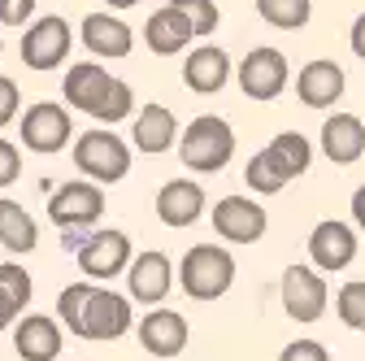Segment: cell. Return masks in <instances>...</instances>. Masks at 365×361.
Wrapping results in <instances>:
<instances>
[{"instance_id":"obj_1","label":"cell","mask_w":365,"mask_h":361,"mask_svg":"<svg viewBox=\"0 0 365 361\" xmlns=\"http://www.w3.org/2000/svg\"><path fill=\"white\" fill-rule=\"evenodd\" d=\"M57 318L91 344H113L130 331L135 313H130V296L109 292V288H91V283H70L57 296Z\"/></svg>"},{"instance_id":"obj_2","label":"cell","mask_w":365,"mask_h":361,"mask_svg":"<svg viewBox=\"0 0 365 361\" xmlns=\"http://www.w3.org/2000/svg\"><path fill=\"white\" fill-rule=\"evenodd\" d=\"M309 166H313V144L304 140L300 131H279L261 153L248 157L244 178H248V188L257 196H279L292 178H300Z\"/></svg>"},{"instance_id":"obj_3","label":"cell","mask_w":365,"mask_h":361,"mask_svg":"<svg viewBox=\"0 0 365 361\" xmlns=\"http://www.w3.org/2000/svg\"><path fill=\"white\" fill-rule=\"evenodd\" d=\"M235 157V131L217 113H200L178 131V161L192 174H217Z\"/></svg>"},{"instance_id":"obj_4","label":"cell","mask_w":365,"mask_h":361,"mask_svg":"<svg viewBox=\"0 0 365 361\" xmlns=\"http://www.w3.org/2000/svg\"><path fill=\"white\" fill-rule=\"evenodd\" d=\"M48 218L53 227L66 235V248H74L83 240V231H91L105 218V192L91 178H70L48 196Z\"/></svg>"},{"instance_id":"obj_5","label":"cell","mask_w":365,"mask_h":361,"mask_svg":"<svg viewBox=\"0 0 365 361\" xmlns=\"http://www.w3.org/2000/svg\"><path fill=\"white\" fill-rule=\"evenodd\" d=\"M178 283L192 300H222L235 283V257L217 244H196L178 261Z\"/></svg>"},{"instance_id":"obj_6","label":"cell","mask_w":365,"mask_h":361,"mask_svg":"<svg viewBox=\"0 0 365 361\" xmlns=\"http://www.w3.org/2000/svg\"><path fill=\"white\" fill-rule=\"evenodd\" d=\"M74 166H78L83 178H91V183H122L130 174V148L109 126L83 131L74 140Z\"/></svg>"},{"instance_id":"obj_7","label":"cell","mask_w":365,"mask_h":361,"mask_svg":"<svg viewBox=\"0 0 365 361\" xmlns=\"http://www.w3.org/2000/svg\"><path fill=\"white\" fill-rule=\"evenodd\" d=\"M70 44H74V31H70L66 18H57V14L35 18L22 31V66L35 70V74H48L70 57Z\"/></svg>"},{"instance_id":"obj_8","label":"cell","mask_w":365,"mask_h":361,"mask_svg":"<svg viewBox=\"0 0 365 361\" xmlns=\"http://www.w3.org/2000/svg\"><path fill=\"white\" fill-rule=\"evenodd\" d=\"M279 296H283V309L292 322H317L331 305V288L322 279V270H313V265H287Z\"/></svg>"},{"instance_id":"obj_9","label":"cell","mask_w":365,"mask_h":361,"mask_svg":"<svg viewBox=\"0 0 365 361\" xmlns=\"http://www.w3.org/2000/svg\"><path fill=\"white\" fill-rule=\"evenodd\" d=\"M130 253H135V244H130V235L126 231H87L78 244H74V261H78V270L87 279H118L122 270H126V261H130Z\"/></svg>"},{"instance_id":"obj_10","label":"cell","mask_w":365,"mask_h":361,"mask_svg":"<svg viewBox=\"0 0 365 361\" xmlns=\"http://www.w3.org/2000/svg\"><path fill=\"white\" fill-rule=\"evenodd\" d=\"M235 78H240V92L248 96V101H279L283 92H287V83H292V66H287V57L279 53V49H252L244 61H240V70H235Z\"/></svg>"},{"instance_id":"obj_11","label":"cell","mask_w":365,"mask_h":361,"mask_svg":"<svg viewBox=\"0 0 365 361\" xmlns=\"http://www.w3.org/2000/svg\"><path fill=\"white\" fill-rule=\"evenodd\" d=\"M74 140V122H70V109L57 105V101H35L26 113H22V144L39 157H53L61 153L66 144Z\"/></svg>"},{"instance_id":"obj_12","label":"cell","mask_w":365,"mask_h":361,"mask_svg":"<svg viewBox=\"0 0 365 361\" xmlns=\"http://www.w3.org/2000/svg\"><path fill=\"white\" fill-rule=\"evenodd\" d=\"M209 218H213L217 240H226V244H257L269 231V218L252 196H222Z\"/></svg>"},{"instance_id":"obj_13","label":"cell","mask_w":365,"mask_h":361,"mask_svg":"<svg viewBox=\"0 0 365 361\" xmlns=\"http://www.w3.org/2000/svg\"><path fill=\"white\" fill-rule=\"evenodd\" d=\"M309 261H313V270H322V275L348 270L356 261V231L348 227V222H339V218L317 222V227L309 231Z\"/></svg>"},{"instance_id":"obj_14","label":"cell","mask_w":365,"mask_h":361,"mask_svg":"<svg viewBox=\"0 0 365 361\" xmlns=\"http://www.w3.org/2000/svg\"><path fill=\"white\" fill-rule=\"evenodd\" d=\"M135 335H140V344H144V352H153V357H178L182 348H187V318H182L178 309H165V305H153L144 318H140V327H135Z\"/></svg>"},{"instance_id":"obj_15","label":"cell","mask_w":365,"mask_h":361,"mask_svg":"<svg viewBox=\"0 0 365 361\" xmlns=\"http://www.w3.org/2000/svg\"><path fill=\"white\" fill-rule=\"evenodd\" d=\"M174 288V265L165 253H140L130 257V270H126V296L140 300V305H161Z\"/></svg>"},{"instance_id":"obj_16","label":"cell","mask_w":365,"mask_h":361,"mask_svg":"<svg viewBox=\"0 0 365 361\" xmlns=\"http://www.w3.org/2000/svg\"><path fill=\"white\" fill-rule=\"evenodd\" d=\"M109 87H113V74L101 61H78L61 78V96H66L70 109H83L87 118H96L101 105H105V96H109Z\"/></svg>"},{"instance_id":"obj_17","label":"cell","mask_w":365,"mask_h":361,"mask_svg":"<svg viewBox=\"0 0 365 361\" xmlns=\"http://www.w3.org/2000/svg\"><path fill=\"white\" fill-rule=\"evenodd\" d=\"M200 213H205V188L196 183V178H170V183H161L157 218L165 222V227L182 231V227H192Z\"/></svg>"},{"instance_id":"obj_18","label":"cell","mask_w":365,"mask_h":361,"mask_svg":"<svg viewBox=\"0 0 365 361\" xmlns=\"http://www.w3.org/2000/svg\"><path fill=\"white\" fill-rule=\"evenodd\" d=\"M344 87H348L344 70H339L335 61H327V57L300 66V74H296V96H300V105H309V109H331V105L344 96Z\"/></svg>"},{"instance_id":"obj_19","label":"cell","mask_w":365,"mask_h":361,"mask_svg":"<svg viewBox=\"0 0 365 361\" xmlns=\"http://www.w3.org/2000/svg\"><path fill=\"white\" fill-rule=\"evenodd\" d=\"M83 44H87L91 57L113 61V57H126V53L135 49V35H130V26L109 9V14H87V18H83Z\"/></svg>"},{"instance_id":"obj_20","label":"cell","mask_w":365,"mask_h":361,"mask_svg":"<svg viewBox=\"0 0 365 361\" xmlns=\"http://www.w3.org/2000/svg\"><path fill=\"white\" fill-rule=\"evenodd\" d=\"M226 78H231V57H226L217 44H200V49L187 53V61H182V83H187L196 96L222 92Z\"/></svg>"},{"instance_id":"obj_21","label":"cell","mask_w":365,"mask_h":361,"mask_svg":"<svg viewBox=\"0 0 365 361\" xmlns=\"http://www.w3.org/2000/svg\"><path fill=\"white\" fill-rule=\"evenodd\" d=\"M322 153L335 166H352L365 153V122L356 113H331L322 122Z\"/></svg>"},{"instance_id":"obj_22","label":"cell","mask_w":365,"mask_h":361,"mask_svg":"<svg viewBox=\"0 0 365 361\" xmlns=\"http://www.w3.org/2000/svg\"><path fill=\"white\" fill-rule=\"evenodd\" d=\"M14 352L22 361H57L61 352V327L48 313H31L14 327Z\"/></svg>"},{"instance_id":"obj_23","label":"cell","mask_w":365,"mask_h":361,"mask_svg":"<svg viewBox=\"0 0 365 361\" xmlns=\"http://www.w3.org/2000/svg\"><path fill=\"white\" fill-rule=\"evenodd\" d=\"M144 39H148V49H153L157 57H174V53H182V49L196 39V31H192V22L182 18L174 5H161L157 14H148Z\"/></svg>"},{"instance_id":"obj_24","label":"cell","mask_w":365,"mask_h":361,"mask_svg":"<svg viewBox=\"0 0 365 361\" xmlns=\"http://www.w3.org/2000/svg\"><path fill=\"white\" fill-rule=\"evenodd\" d=\"M130 140H135V148L140 153H165V148H174L178 144V118H174V109H165V105H144L140 113H135V131H130Z\"/></svg>"},{"instance_id":"obj_25","label":"cell","mask_w":365,"mask_h":361,"mask_svg":"<svg viewBox=\"0 0 365 361\" xmlns=\"http://www.w3.org/2000/svg\"><path fill=\"white\" fill-rule=\"evenodd\" d=\"M0 248L14 257H26L39 248V222L9 196H0Z\"/></svg>"},{"instance_id":"obj_26","label":"cell","mask_w":365,"mask_h":361,"mask_svg":"<svg viewBox=\"0 0 365 361\" xmlns=\"http://www.w3.org/2000/svg\"><path fill=\"white\" fill-rule=\"evenodd\" d=\"M257 14L279 31H300L313 18V0H257Z\"/></svg>"},{"instance_id":"obj_27","label":"cell","mask_w":365,"mask_h":361,"mask_svg":"<svg viewBox=\"0 0 365 361\" xmlns=\"http://www.w3.org/2000/svg\"><path fill=\"white\" fill-rule=\"evenodd\" d=\"M170 5L192 22V31H196V39H209L213 31H217V22H222V14H217V5L213 0H170Z\"/></svg>"},{"instance_id":"obj_28","label":"cell","mask_w":365,"mask_h":361,"mask_svg":"<svg viewBox=\"0 0 365 361\" xmlns=\"http://www.w3.org/2000/svg\"><path fill=\"white\" fill-rule=\"evenodd\" d=\"M335 309H339V322H344V327L361 331V327H365V279L344 283L339 296H335Z\"/></svg>"},{"instance_id":"obj_29","label":"cell","mask_w":365,"mask_h":361,"mask_svg":"<svg viewBox=\"0 0 365 361\" xmlns=\"http://www.w3.org/2000/svg\"><path fill=\"white\" fill-rule=\"evenodd\" d=\"M126 113H135V92H130V83H122V78L113 74V87H109V96H105L96 122L113 126V122H126Z\"/></svg>"},{"instance_id":"obj_30","label":"cell","mask_w":365,"mask_h":361,"mask_svg":"<svg viewBox=\"0 0 365 361\" xmlns=\"http://www.w3.org/2000/svg\"><path fill=\"white\" fill-rule=\"evenodd\" d=\"M0 288H5L22 309L31 305V296H35V288H31V275L18 265V261H0Z\"/></svg>"},{"instance_id":"obj_31","label":"cell","mask_w":365,"mask_h":361,"mask_svg":"<svg viewBox=\"0 0 365 361\" xmlns=\"http://www.w3.org/2000/svg\"><path fill=\"white\" fill-rule=\"evenodd\" d=\"M18 105H22V92H18V83L9 74H0V131H5L14 118H18Z\"/></svg>"},{"instance_id":"obj_32","label":"cell","mask_w":365,"mask_h":361,"mask_svg":"<svg viewBox=\"0 0 365 361\" xmlns=\"http://www.w3.org/2000/svg\"><path fill=\"white\" fill-rule=\"evenodd\" d=\"M279 361H331V352L317 344V340H292V344L279 352Z\"/></svg>"},{"instance_id":"obj_33","label":"cell","mask_w":365,"mask_h":361,"mask_svg":"<svg viewBox=\"0 0 365 361\" xmlns=\"http://www.w3.org/2000/svg\"><path fill=\"white\" fill-rule=\"evenodd\" d=\"M39 0H0V26H26Z\"/></svg>"},{"instance_id":"obj_34","label":"cell","mask_w":365,"mask_h":361,"mask_svg":"<svg viewBox=\"0 0 365 361\" xmlns=\"http://www.w3.org/2000/svg\"><path fill=\"white\" fill-rule=\"evenodd\" d=\"M18 174H22V153H18V144L0 140V188L18 183Z\"/></svg>"},{"instance_id":"obj_35","label":"cell","mask_w":365,"mask_h":361,"mask_svg":"<svg viewBox=\"0 0 365 361\" xmlns=\"http://www.w3.org/2000/svg\"><path fill=\"white\" fill-rule=\"evenodd\" d=\"M18 313H22V305H18V300H14V296L5 292V288H0V331H9Z\"/></svg>"},{"instance_id":"obj_36","label":"cell","mask_w":365,"mask_h":361,"mask_svg":"<svg viewBox=\"0 0 365 361\" xmlns=\"http://www.w3.org/2000/svg\"><path fill=\"white\" fill-rule=\"evenodd\" d=\"M348 44H352V53L365 61V14H356V22H352V35H348Z\"/></svg>"},{"instance_id":"obj_37","label":"cell","mask_w":365,"mask_h":361,"mask_svg":"<svg viewBox=\"0 0 365 361\" xmlns=\"http://www.w3.org/2000/svg\"><path fill=\"white\" fill-rule=\"evenodd\" d=\"M352 222H356V227L365 231V183L352 192Z\"/></svg>"},{"instance_id":"obj_38","label":"cell","mask_w":365,"mask_h":361,"mask_svg":"<svg viewBox=\"0 0 365 361\" xmlns=\"http://www.w3.org/2000/svg\"><path fill=\"white\" fill-rule=\"evenodd\" d=\"M105 5H109L113 14H122V9H135V5H140V0H105Z\"/></svg>"},{"instance_id":"obj_39","label":"cell","mask_w":365,"mask_h":361,"mask_svg":"<svg viewBox=\"0 0 365 361\" xmlns=\"http://www.w3.org/2000/svg\"><path fill=\"white\" fill-rule=\"evenodd\" d=\"M0 53H5V39H0Z\"/></svg>"},{"instance_id":"obj_40","label":"cell","mask_w":365,"mask_h":361,"mask_svg":"<svg viewBox=\"0 0 365 361\" xmlns=\"http://www.w3.org/2000/svg\"><path fill=\"white\" fill-rule=\"evenodd\" d=\"M361 335H365V327H361Z\"/></svg>"}]
</instances>
